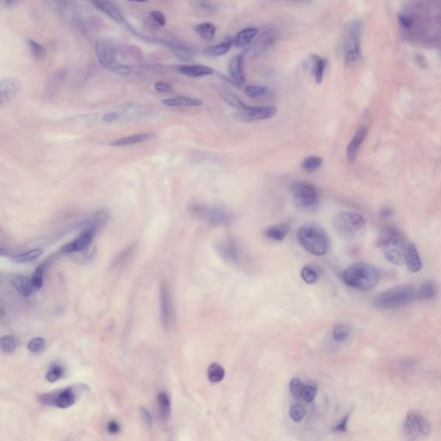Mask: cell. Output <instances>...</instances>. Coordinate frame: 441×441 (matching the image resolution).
<instances>
[{"instance_id": "obj_30", "label": "cell", "mask_w": 441, "mask_h": 441, "mask_svg": "<svg viewBox=\"0 0 441 441\" xmlns=\"http://www.w3.org/2000/svg\"><path fill=\"white\" fill-rule=\"evenodd\" d=\"M157 402L160 416L163 420H168L171 415V402L167 394L165 392H159L157 396Z\"/></svg>"}, {"instance_id": "obj_34", "label": "cell", "mask_w": 441, "mask_h": 441, "mask_svg": "<svg viewBox=\"0 0 441 441\" xmlns=\"http://www.w3.org/2000/svg\"><path fill=\"white\" fill-rule=\"evenodd\" d=\"M436 291L435 284L432 281H426L418 291V298L420 300H431L435 297Z\"/></svg>"}, {"instance_id": "obj_55", "label": "cell", "mask_w": 441, "mask_h": 441, "mask_svg": "<svg viewBox=\"0 0 441 441\" xmlns=\"http://www.w3.org/2000/svg\"><path fill=\"white\" fill-rule=\"evenodd\" d=\"M392 215H393V212L388 208H384L380 211V218L382 220H387L388 218H390Z\"/></svg>"}, {"instance_id": "obj_9", "label": "cell", "mask_w": 441, "mask_h": 441, "mask_svg": "<svg viewBox=\"0 0 441 441\" xmlns=\"http://www.w3.org/2000/svg\"><path fill=\"white\" fill-rule=\"evenodd\" d=\"M193 214L198 218L212 225H228L232 222V214L224 208L197 204L192 208Z\"/></svg>"}, {"instance_id": "obj_39", "label": "cell", "mask_w": 441, "mask_h": 441, "mask_svg": "<svg viewBox=\"0 0 441 441\" xmlns=\"http://www.w3.org/2000/svg\"><path fill=\"white\" fill-rule=\"evenodd\" d=\"M19 339L13 335H5L1 339V348L5 352H13L18 348Z\"/></svg>"}, {"instance_id": "obj_7", "label": "cell", "mask_w": 441, "mask_h": 441, "mask_svg": "<svg viewBox=\"0 0 441 441\" xmlns=\"http://www.w3.org/2000/svg\"><path fill=\"white\" fill-rule=\"evenodd\" d=\"M291 192L295 204L300 209L314 210L320 204L318 190L312 184L308 182H295L291 186Z\"/></svg>"}, {"instance_id": "obj_58", "label": "cell", "mask_w": 441, "mask_h": 441, "mask_svg": "<svg viewBox=\"0 0 441 441\" xmlns=\"http://www.w3.org/2000/svg\"><path fill=\"white\" fill-rule=\"evenodd\" d=\"M131 2H136V3H147L149 2V0H129Z\"/></svg>"}, {"instance_id": "obj_1", "label": "cell", "mask_w": 441, "mask_h": 441, "mask_svg": "<svg viewBox=\"0 0 441 441\" xmlns=\"http://www.w3.org/2000/svg\"><path fill=\"white\" fill-rule=\"evenodd\" d=\"M341 279L350 287L368 291L378 285L380 274L372 264L360 262L347 267L341 274Z\"/></svg>"}, {"instance_id": "obj_25", "label": "cell", "mask_w": 441, "mask_h": 441, "mask_svg": "<svg viewBox=\"0 0 441 441\" xmlns=\"http://www.w3.org/2000/svg\"><path fill=\"white\" fill-rule=\"evenodd\" d=\"M153 136H154V134H152V133H141V134L129 135L127 137L116 140L113 142H111V145L115 146V147H125V146L137 144V143H141L143 141H148V140L153 138Z\"/></svg>"}, {"instance_id": "obj_50", "label": "cell", "mask_w": 441, "mask_h": 441, "mask_svg": "<svg viewBox=\"0 0 441 441\" xmlns=\"http://www.w3.org/2000/svg\"><path fill=\"white\" fill-rule=\"evenodd\" d=\"M139 411H140L141 419L144 421L145 425L148 428H152V426H153V417L151 415L150 412L148 411V409L147 408H145V407H141L140 409H139Z\"/></svg>"}, {"instance_id": "obj_23", "label": "cell", "mask_w": 441, "mask_h": 441, "mask_svg": "<svg viewBox=\"0 0 441 441\" xmlns=\"http://www.w3.org/2000/svg\"><path fill=\"white\" fill-rule=\"evenodd\" d=\"M406 264L408 270L411 273H418L421 270L422 261L417 248L414 244H408L407 254H406Z\"/></svg>"}, {"instance_id": "obj_11", "label": "cell", "mask_w": 441, "mask_h": 441, "mask_svg": "<svg viewBox=\"0 0 441 441\" xmlns=\"http://www.w3.org/2000/svg\"><path fill=\"white\" fill-rule=\"evenodd\" d=\"M160 303V319L165 329H169L173 322V306L171 294L166 285L160 286L159 291Z\"/></svg>"}, {"instance_id": "obj_29", "label": "cell", "mask_w": 441, "mask_h": 441, "mask_svg": "<svg viewBox=\"0 0 441 441\" xmlns=\"http://www.w3.org/2000/svg\"><path fill=\"white\" fill-rule=\"evenodd\" d=\"M310 59L314 62L313 72L315 74V81L317 84H320L323 80L325 69L327 65V59L321 57L318 54H312L310 56Z\"/></svg>"}, {"instance_id": "obj_6", "label": "cell", "mask_w": 441, "mask_h": 441, "mask_svg": "<svg viewBox=\"0 0 441 441\" xmlns=\"http://www.w3.org/2000/svg\"><path fill=\"white\" fill-rule=\"evenodd\" d=\"M363 24L360 20H354L346 28L345 42V63L351 66L357 63L362 58L361 36Z\"/></svg>"}, {"instance_id": "obj_38", "label": "cell", "mask_w": 441, "mask_h": 441, "mask_svg": "<svg viewBox=\"0 0 441 441\" xmlns=\"http://www.w3.org/2000/svg\"><path fill=\"white\" fill-rule=\"evenodd\" d=\"M351 333V327L347 323L337 324L333 329V338L336 341H343L347 339Z\"/></svg>"}, {"instance_id": "obj_46", "label": "cell", "mask_w": 441, "mask_h": 441, "mask_svg": "<svg viewBox=\"0 0 441 441\" xmlns=\"http://www.w3.org/2000/svg\"><path fill=\"white\" fill-rule=\"evenodd\" d=\"M45 346V339L42 337H36L32 339H30V342L28 344V348L31 352L33 354H37L42 351Z\"/></svg>"}, {"instance_id": "obj_5", "label": "cell", "mask_w": 441, "mask_h": 441, "mask_svg": "<svg viewBox=\"0 0 441 441\" xmlns=\"http://www.w3.org/2000/svg\"><path fill=\"white\" fill-rule=\"evenodd\" d=\"M408 242L402 234L395 230H388L382 240V249L388 261L396 266L406 264Z\"/></svg>"}, {"instance_id": "obj_12", "label": "cell", "mask_w": 441, "mask_h": 441, "mask_svg": "<svg viewBox=\"0 0 441 441\" xmlns=\"http://www.w3.org/2000/svg\"><path fill=\"white\" fill-rule=\"evenodd\" d=\"M76 397L72 388H66L55 395L42 396V402L49 405H55L60 408H67L74 404Z\"/></svg>"}, {"instance_id": "obj_36", "label": "cell", "mask_w": 441, "mask_h": 441, "mask_svg": "<svg viewBox=\"0 0 441 441\" xmlns=\"http://www.w3.org/2000/svg\"><path fill=\"white\" fill-rule=\"evenodd\" d=\"M27 44L30 48V54L36 60H43L45 59L46 49L43 46L33 39H28Z\"/></svg>"}, {"instance_id": "obj_18", "label": "cell", "mask_w": 441, "mask_h": 441, "mask_svg": "<svg viewBox=\"0 0 441 441\" xmlns=\"http://www.w3.org/2000/svg\"><path fill=\"white\" fill-rule=\"evenodd\" d=\"M9 281L11 285L19 292V294L24 297H30L36 289L31 279L20 274H11L9 275Z\"/></svg>"}, {"instance_id": "obj_13", "label": "cell", "mask_w": 441, "mask_h": 441, "mask_svg": "<svg viewBox=\"0 0 441 441\" xmlns=\"http://www.w3.org/2000/svg\"><path fill=\"white\" fill-rule=\"evenodd\" d=\"M276 113L275 106H249L246 111H240L239 117L246 121L266 120L274 117Z\"/></svg>"}, {"instance_id": "obj_32", "label": "cell", "mask_w": 441, "mask_h": 441, "mask_svg": "<svg viewBox=\"0 0 441 441\" xmlns=\"http://www.w3.org/2000/svg\"><path fill=\"white\" fill-rule=\"evenodd\" d=\"M194 30L198 34V36L205 41H210V40L213 39L216 32V26L213 24L207 23V22L198 24L194 28Z\"/></svg>"}, {"instance_id": "obj_56", "label": "cell", "mask_w": 441, "mask_h": 441, "mask_svg": "<svg viewBox=\"0 0 441 441\" xmlns=\"http://www.w3.org/2000/svg\"><path fill=\"white\" fill-rule=\"evenodd\" d=\"M400 23L402 24V26L405 28H409L411 26L412 22L410 19H408L407 17H401L400 18Z\"/></svg>"}, {"instance_id": "obj_15", "label": "cell", "mask_w": 441, "mask_h": 441, "mask_svg": "<svg viewBox=\"0 0 441 441\" xmlns=\"http://www.w3.org/2000/svg\"><path fill=\"white\" fill-rule=\"evenodd\" d=\"M91 2L95 6V8L105 13V15L108 16L115 22L120 24L125 23V18L121 10L112 0H91Z\"/></svg>"}, {"instance_id": "obj_14", "label": "cell", "mask_w": 441, "mask_h": 441, "mask_svg": "<svg viewBox=\"0 0 441 441\" xmlns=\"http://www.w3.org/2000/svg\"><path fill=\"white\" fill-rule=\"evenodd\" d=\"M97 230L90 227H84L80 235L72 242L66 244L62 247L61 251L63 252H79L85 249L92 242L96 234Z\"/></svg>"}, {"instance_id": "obj_10", "label": "cell", "mask_w": 441, "mask_h": 441, "mask_svg": "<svg viewBox=\"0 0 441 441\" xmlns=\"http://www.w3.org/2000/svg\"><path fill=\"white\" fill-rule=\"evenodd\" d=\"M95 52L99 63L110 69L117 60V50L116 46L109 40L99 39L95 43Z\"/></svg>"}, {"instance_id": "obj_21", "label": "cell", "mask_w": 441, "mask_h": 441, "mask_svg": "<svg viewBox=\"0 0 441 441\" xmlns=\"http://www.w3.org/2000/svg\"><path fill=\"white\" fill-rule=\"evenodd\" d=\"M367 135V129L365 127H361L358 129L357 132L355 133L354 137L351 139L350 143L347 146L346 149V155L349 161L354 162L357 157L358 151L360 149V146L363 143Z\"/></svg>"}, {"instance_id": "obj_22", "label": "cell", "mask_w": 441, "mask_h": 441, "mask_svg": "<svg viewBox=\"0 0 441 441\" xmlns=\"http://www.w3.org/2000/svg\"><path fill=\"white\" fill-rule=\"evenodd\" d=\"M233 43H234V39L231 36H226L224 40L222 42H220L219 44L210 46L205 48L203 51V54L205 56L210 58L219 57L225 55L231 49Z\"/></svg>"}, {"instance_id": "obj_54", "label": "cell", "mask_w": 441, "mask_h": 441, "mask_svg": "<svg viewBox=\"0 0 441 441\" xmlns=\"http://www.w3.org/2000/svg\"><path fill=\"white\" fill-rule=\"evenodd\" d=\"M119 117H120L119 113H117V112H111V113L105 114L104 117H103V120L105 123H110V122H114V121L119 119Z\"/></svg>"}, {"instance_id": "obj_8", "label": "cell", "mask_w": 441, "mask_h": 441, "mask_svg": "<svg viewBox=\"0 0 441 441\" xmlns=\"http://www.w3.org/2000/svg\"><path fill=\"white\" fill-rule=\"evenodd\" d=\"M403 434L410 440H417L429 435L431 431L428 421L416 411L409 412L403 422Z\"/></svg>"}, {"instance_id": "obj_19", "label": "cell", "mask_w": 441, "mask_h": 441, "mask_svg": "<svg viewBox=\"0 0 441 441\" xmlns=\"http://www.w3.org/2000/svg\"><path fill=\"white\" fill-rule=\"evenodd\" d=\"M178 72L190 78H200L213 74L214 69L210 66L201 64L181 65L178 66Z\"/></svg>"}, {"instance_id": "obj_57", "label": "cell", "mask_w": 441, "mask_h": 441, "mask_svg": "<svg viewBox=\"0 0 441 441\" xmlns=\"http://www.w3.org/2000/svg\"><path fill=\"white\" fill-rule=\"evenodd\" d=\"M1 1H2V6L7 8V7L12 6V4L14 3L15 0H1Z\"/></svg>"}, {"instance_id": "obj_51", "label": "cell", "mask_w": 441, "mask_h": 441, "mask_svg": "<svg viewBox=\"0 0 441 441\" xmlns=\"http://www.w3.org/2000/svg\"><path fill=\"white\" fill-rule=\"evenodd\" d=\"M349 417H350V414H347V415H345V417L341 419L339 423L337 424L336 426L333 427V432H346V430H347V423H348Z\"/></svg>"}, {"instance_id": "obj_40", "label": "cell", "mask_w": 441, "mask_h": 441, "mask_svg": "<svg viewBox=\"0 0 441 441\" xmlns=\"http://www.w3.org/2000/svg\"><path fill=\"white\" fill-rule=\"evenodd\" d=\"M267 93V88L263 85H255V84H248L245 88V93L246 96L251 99H257L264 96Z\"/></svg>"}, {"instance_id": "obj_31", "label": "cell", "mask_w": 441, "mask_h": 441, "mask_svg": "<svg viewBox=\"0 0 441 441\" xmlns=\"http://www.w3.org/2000/svg\"><path fill=\"white\" fill-rule=\"evenodd\" d=\"M221 95L225 102L228 103V105H231L234 108L238 109L240 111H246L249 108V105H246L245 103L242 102L232 91L228 89L222 90L221 92Z\"/></svg>"}, {"instance_id": "obj_3", "label": "cell", "mask_w": 441, "mask_h": 441, "mask_svg": "<svg viewBox=\"0 0 441 441\" xmlns=\"http://www.w3.org/2000/svg\"><path fill=\"white\" fill-rule=\"evenodd\" d=\"M334 231L345 240H355L362 237L366 230L363 216L354 211H342L333 216L332 221Z\"/></svg>"}, {"instance_id": "obj_44", "label": "cell", "mask_w": 441, "mask_h": 441, "mask_svg": "<svg viewBox=\"0 0 441 441\" xmlns=\"http://www.w3.org/2000/svg\"><path fill=\"white\" fill-rule=\"evenodd\" d=\"M301 277L304 282L309 285H312L316 282V280L318 279V274L312 267H305L301 271Z\"/></svg>"}, {"instance_id": "obj_20", "label": "cell", "mask_w": 441, "mask_h": 441, "mask_svg": "<svg viewBox=\"0 0 441 441\" xmlns=\"http://www.w3.org/2000/svg\"><path fill=\"white\" fill-rule=\"evenodd\" d=\"M243 55L236 54L232 58L228 65L229 75L237 84H243L246 82V76L243 70Z\"/></svg>"}, {"instance_id": "obj_33", "label": "cell", "mask_w": 441, "mask_h": 441, "mask_svg": "<svg viewBox=\"0 0 441 441\" xmlns=\"http://www.w3.org/2000/svg\"><path fill=\"white\" fill-rule=\"evenodd\" d=\"M43 252L44 251L41 248H36V249L30 250L27 252H22V253L14 255L12 257V259L16 263H27V262L36 260V258H38L40 256L42 255Z\"/></svg>"}, {"instance_id": "obj_24", "label": "cell", "mask_w": 441, "mask_h": 441, "mask_svg": "<svg viewBox=\"0 0 441 441\" xmlns=\"http://www.w3.org/2000/svg\"><path fill=\"white\" fill-rule=\"evenodd\" d=\"M218 251L226 260L236 262L240 258V252L236 245L232 240H224L218 245Z\"/></svg>"}, {"instance_id": "obj_17", "label": "cell", "mask_w": 441, "mask_h": 441, "mask_svg": "<svg viewBox=\"0 0 441 441\" xmlns=\"http://www.w3.org/2000/svg\"><path fill=\"white\" fill-rule=\"evenodd\" d=\"M20 90V82L17 78H6L0 81V105L5 104L15 96Z\"/></svg>"}, {"instance_id": "obj_35", "label": "cell", "mask_w": 441, "mask_h": 441, "mask_svg": "<svg viewBox=\"0 0 441 441\" xmlns=\"http://www.w3.org/2000/svg\"><path fill=\"white\" fill-rule=\"evenodd\" d=\"M225 377V370L219 364H211L208 368V378L212 383H219Z\"/></svg>"}, {"instance_id": "obj_47", "label": "cell", "mask_w": 441, "mask_h": 441, "mask_svg": "<svg viewBox=\"0 0 441 441\" xmlns=\"http://www.w3.org/2000/svg\"><path fill=\"white\" fill-rule=\"evenodd\" d=\"M63 375V369L60 366H52L46 374V379L50 383L58 381Z\"/></svg>"}, {"instance_id": "obj_49", "label": "cell", "mask_w": 441, "mask_h": 441, "mask_svg": "<svg viewBox=\"0 0 441 441\" xmlns=\"http://www.w3.org/2000/svg\"><path fill=\"white\" fill-rule=\"evenodd\" d=\"M150 18L154 24L158 26H160V27L165 26V24H166V18H165V15L163 14L162 12H159V11L151 12Z\"/></svg>"}, {"instance_id": "obj_43", "label": "cell", "mask_w": 441, "mask_h": 441, "mask_svg": "<svg viewBox=\"0 0 441 441\" xmlns=\"http://www.w3.org/2000/svg\"><path fill=\"white\" fill-rule=\"evenodd\" d=\"M44 273H45V266L44 264H41V266L36 268V270L35 271V273L32 275L31 280H32L33 285L36 290H39V289L42 288V285H43Z\"/></svg>"}, {"instance_id": "obj_48", "label": "cell", "mask_w": 441, "mask_h": 441, "mask_svg": "<svg viewBox=\"0 0 441 441\" xmlns=\"http://www.w3.org/2000/svg\"><path fill=\"white\" fill-rule=\"evenodd\" d=\"M110 70L118 75L127 76L132 72L133 67L126 64H115L114 66H111Z\"/></svg>"}, {"instance_id": "obj_27", "label": "cell", "mask_w": 441, "mask_h": 441, "mask_svg": "<svg viewBox=\"0 0 441 441\" xmlns=\"http://www.w3.org/2000/svg\"><path fill=\"white\" fill-rule=\"evenodd\" d=\"M258 32V29L254 27L246 28L245 30H241L234 38V45L237 48H246L252 42Z\"/></svg>"}, {"instance_id": "obj_28", "label": "cell", "mask_w": 441, "mask_h": 441, "mask_svg": "<svg viewBox=\"0 0 441 441\" xmlns=\"http://www.w3.org/2000/svg\"><path fill=\"white\" fill-rule=\"evenodd\" d=\"M163 105L170 107H178V106H193L198 107L203 105L200 99L190 98V97L179 96L171 99H165L162 100Z\"/></svg>"}, {"instance_id": "obj_42", "label": "cell", "mask_w": 441, "mask_h": 441, "mask_svg": "<svg viewBox=\"0 0 441 441\" xmlns=\"http://www.w3.org/2000/svg\"><path fill=\"white\" fill-rule=\"evenodd\" d=\"M305 414H306L305 408L301 404H294V405L291 406L290 410H289V415H290L291 420L295 422L302 421L305 416Z\"/></svg>"}, {"instance_id": "obj_53", "label": "cell", "mask_w": 441, "mask_h": 441, "mask_svg": "<svg viewBox=\"0 0 441 441\" xmlns=\"http://www.w3.org/2000/svg\"><path fill=\"white\" fill-rule=\"evenodd\" d=\"M107 430H108V432L111 434H116L117 432H119V430H120V426H119V424L117 423V421H114V420H111L108 423V426H107Z\"/></svg>"}, {"instance_id": "obj_26", "label": "cell", "mask_w": 441, "mask_h": 441, "mask_svg": "<svg viewBox=\"0 0 441 441\" xmlns=\"http://www.w3.org/2000/svg\"><path fill=\"white\" fill-rule=\"evenodd\" d=\"M290 230H291V226L286 222H283L267 228L264 231V235L271 240L281 241L288 235Z\"/></svg>"}, {"instance_id": "obj_41", "label": "cell", "mask_w": 441, "mask_h": 441, "mask_svg": "<svg viewBox=\"0 0 441 441\" xmlns=\"http://www.w3.org/2000/svg\"><path fill=\"white\" fill-rule=\"evenodd\" d=\"M317 386L315 384H304L303 386V393L301 399L304 400L305 402H311L315 399V396L317 394Z\"/></svg>"}, {"instance_id": "obj_37", "label": "cell", "mask_w": 441, "mask_h": 441, "mask_svg": "<svg viewBox=\"0 0 441 441\" xmlns=\"http://www.w3.org/2000/svg\"><path fill=\"white\" fill-rule=\"evenodd\" d=\"M322 165V159L321 157L309 156L303 159L302 162V168L307 172H313L317 171Z\"/></svg>"}, {"instance_id": "obj_52", "label": "cell", "mask_w": 441, "mask_h": 441, "mask_svg": "<svg viewBox=\"0 0 441 441\" xmlns=\"http://www.w3.org/2000/svg\"><path fill=\"white\" fill-rule=\"evenodd\" d=\"M154 89L159 93H166L171 89V84L167 82L159 81L154 84Z\"/></svg>"}, {"instance_id": "obj_4", "label": "cell", "mask_w": 441, "mask_h": 441, "mask_svg": "<svg viewBox=\"0 0 441 441\" xmlns=\"http://www.w3.org/2000/svg\"><path fill=\"white\" fill-rule=\"evenodd\" d=\"M418 298V291L412 285H402L378 295L375 305L378 309H396L404 307Z\"/></svg>"}, {"instance_id": "obj_45", "label": "cell", "mask_w": 441, "mask_h": 441, "mask_svg": "<svg viewBox=\"0 0 441 441\" xmlns=\"http://www.w3.org/2000/svg\"><path fill=\"white\" fill-rule=\"evenodd\" d=\"M303 386L304 383L301 381L299 378H295L292 379L290 384V390L291 393L298 399H301L302 397V393H303Z\"/></svg>"}, {"instance_id": "obj_2", "label": "cell", "mask_w": 441, "mask_h": 441, "mask_svg": "<svg viewBox=\"0 0 441 441\" xmlns=\"http://www.w3.org/2000/svg\"><path fill=\"white\" fill-rule=\"evenodd\" d=\"M298 239L302 246L314 255H324L329 250V238L318 222H309L303 224L298 230Z\"/></svg>"}, {"instance_id": "obj_16", "label": "cell", "mask_w": 441, "mask_h": 441, "mask_svg": "<svg viewBox=\"0 0 441 441\" xmlns=\"http://www.w3.org/2000/svg\"><path fill=\"white\" fill-rule=\"evenodd\" d=\"M166 45L179 60L188 62L195 58V48L187 43L180 41H170Z\"/></svg>"}]
</instances>
